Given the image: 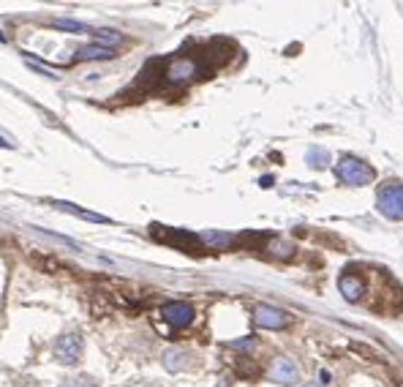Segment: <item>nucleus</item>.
<instances>
[{
    "label": "nucleus",
    "mask_w": 403,
    "mask_h": 387,
    "mask_svg": "<svg viewBox=\"0 0 403 387\" xmlns=\"http://www.w3.org/2000/svg\"><path fill=\"white\" fill-rule=\"evenodd\" d=\"M55 357L66 366H77L82 357V338L77 333H63L55 344Z\"/></svg>",
    "instance_id": "nucleus-3"
},
{
    "label": "nucleus",
    "mask_w": 403,
    "mask_h": 387,
    "mask_svg": "<svg viewBox=\"0 0 403 387\" xmlns=\"http://www.w3.org/2000/svg\"><path fill=\"white\" fill-rule=\"evenodd\" d=\"M338 290H341V294H344L349 303H357L360 297H363L365 292V284L360 275H351V273H344L341 278H338Z\"/></svg>",
    "instance_id": "nucleus-8"
},
{
    "label": "nucleus",
    "mask_w": 403,
    "mask_h": 387,
    "mask_svg": "<svg viewBox=\"0 0 403 387\" xmlns=\"http://www.w3.org/2000/svg\"><path fill=\"white\" fill-rule=\"evenodd\" d=\"M267 374H270V379L278 382V385H291V382H297V376H300L294 360H289V357H275Z\"/></svg>",
    "instance_id": "nucleus-7"
},
{
    "label": "nucleus",
    "mask_w": 403,
    "mask_h": 387,
    "mask_svg": "<svg viewBox=\"0 0 403 387\" xmlns=\"http://www.w3.org/2000/svg\"><path fill=\"white\" fill-rule=\"evenodd\" d=\"M60 208H63V210H71V213L82 215V218H90V221H107V218H104V215L88 213V210H79V208H74V205H68V202H60Z\"/></svg>",
    "instance_id": "nucleus-12"
},
{
    "label": "nucleus",
    "mask_w": 403,
    "mask_h": 387,
    "mask_svg": "<svg viewBox=\"0 0 403 387\" xmlns=\"http://www.w3.org/2000/svg\"><path fill=\"white\" fill-rule=\"evenodd\" d=\"M161 316H164L174 330H183L193 322V306L183 303V300H177V303H167V306L161 309Z\"/></svg>",
    "instance_id": "nucleus-4"
},
{
    "label": "nucleus",
    "mask_w": 403,
    "mask_h": 387,
    "mask_svg": "<svg viewBox=\"0 0 403 387\" xmlns=\"http://www.w3.org/2000/svg\"><path fill=\"white\" fill-rule=\"evenodd\" d=\"M196 74H202V66L191 58H177L172 66L167 69V79H169L172 85H183V82L193 79Z\"/></svg>",
    "instance_id": "nucleus-5"
},
{
    "label": "nucleus",
    "mask_w": 403,
    "mask_h": 387,
    "mask_svg": "<svg viewBox=\"0 0 403 387\" xmlns=\"http://www.w3.org/2000/svg\"><path fill=\"white\" fill-rule=\"evenodd\" d=\"M335 177L346 183V186H368V183H373V167L371 164H365L363 158H354V155H344L338 164H335Z\"/></svg>",
    "instance_id": "nucleus-1"
},
{
    "label": "nucleus",
    "mask_w": 403,
    "mask_h": 387,
    "mask_svg": "<svg viewBox=\"0 0 403 387\" xmlns=\"http://www.w3.org/2000/svg\"><path fill=\"white\" fill-rule=\"evenodd\" d=\"M139 387H145V385H139Z\"/></svg>",
    "instance_id": "nucleus-17"
},
{
    "label": "nucleus",
    "mask_w": 403,
    "mask_h": 387,
    "mask_svg": "<svg viewBox=\"0 0 403 387\" xmlns=\"http://www.w3.org/2000/svg\"><path fill=\"white\" fill-rule=\"evenodd\" d=\"M164 366L169 368V371H183V368L188 366V355L180 352V349H169V352L164 355Z\"/></svg>",
    "instance_id": "nucleus-10"
},
{
    "label": "nucleus",
    "mask_w": 403,
    "mask_h": 387,
    "mask_svg": "<svg viewBox=\"0 0 403 387\" xmlns=\"http://www.w3.org/2000/svg\"><path fill=\"white\" fill-rule=\"evenodd\" d=\"M115 52H112V47H101V44H93V47H82L79 49V60H107L112 58Z\"/></svg>",
    "instance_id": "nucleus-9"
},
{
    "label": "nucleus",
    "mask_w": 403,
    "mask_h": 387,
    "mask_svg": "<svg viewBox=\"0 0 403 387\" xmlns=\"http://www.w3.org/2000/svg\"><path fill=\"white\" fill-rule=\"evenodd\" d=\"M306 161L308 167H313V169H325L327 161H330V153H327L325 148H313V150H308Z\"/></svg>",
    "instance_id": "nucleus-11"
},
{
    "label": "nucleus",
    "mask_w": 403,
    "mask_h": 387,
    "mask_svg": "<svg viewBox=\"0 0 403 387\" xmlns=\"http://www.w3.org/2000/svg\"><path fill=\"white\" fill-rule=\"evenodd\" d=\"M306 387H322V385H319V382H308Z\"/></svg>",
    "instance_id": "nucleus-16"
},
{
    "label": "nucleus",
    "mask_w": 403,
    "mask_h": 387,
    "mask_svg": "<svg viewBox=\"0 0 403 387\" xmlns=\"http://www.w3.org/2000/svg\"><path fill=\"white\" fill-rule=\"evenodd\" d=\"M60 387H98L93 379H88V376H77V379H66Z\"/></svg>",
    "instance_id": "nucleus-13"
},
{
    "label": "nucleus",
    "mask_w": 403,
    "mask_h": 387,
    "mask_svg": "<svg viewBox=\"0 0 403 387\" xmlns=\"http://www.w3.org/2000/svg\"><path fill=\"white\" fill-rule=\"evenodd\" d=\"M376 202H379L382 215L392 218V221H403V183H398V180L384 183L376 194Z\"/></svg>",
    "instance_id": "nucleus-2"
},
{
    "label": "nucleus",
    "mask_w": 403,
    "mask_h": 387,
    "mask_svg": "<svg viewBox=\"0 0 403 387\" xmlns=\"http://www.w3.org/2000/svg\"><path fill=\"white\" fill-rule=\"evenodd\" d=\"M55 28H68L71 33H82V30H88L85 25H79V22H74V20H55Z\"/></svg>",
    "instance_id": "nucleus-14"
},
{
    "label": "nucleus",
    "mask_w": 403,
    "mask_h": 387,
    "mask_svg": "<svg viewBox=\"0 0 403 387\" xmlns=\"http://www.w3.org/2000/svg\"><path fill=\"white\" fill-rule=\"evenodd\" d=\"M270 251L278 254V256H291V246H289V243H275Z\"/></svg>",
    "instance_id": "nucleus-15"
},
{
    "label": "nucleus",
    "mask_w": 403,
    "mask_h": 387,
    "mask_svg": "<svg viewBox=\"0 0 403 387\" xmlns=\"http://www.w3.org/2000/svg\"><path fill=\"white\" fill-rule=\"evenodd\" d=\"M253 322L259 328H267V330H281L287 328L289 316L281 309H272V306H259L256 314H253Z\"/></svg>",
    "instance_id": "nucleus-6"
}]
</instances>
